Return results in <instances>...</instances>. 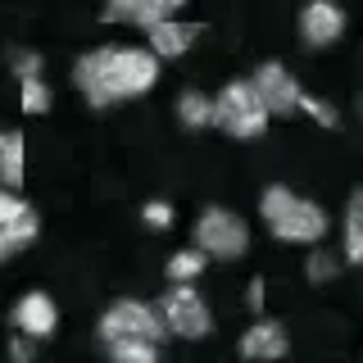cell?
I'll use <instances>...</instances> for the list:
<instances>
[{"mask_svg":"<svg viewBox=\"0 0 363 363\" xmlns=\"http://www.w3.org/2000/svg\"><path fill=\"white\" fill-rule=\"evenodd\" d=\"M250 86H255V96L264 100V109L272 113V118H291L295 113L300 86H295V77L281 64H259L255 73H250Z\"/></svg>","mask_w":363,"mask_h":363,"instance_id":"obj_8","label":"cell"},{"mask_svg":"<svg viewBox=\"0 0 363 363\" xmlns=\"http://www.w3.org/2000/svg\"><path fill=\"white\" fill-rule=\"evenodd\" d=\"M100 336H105V345L109 340H164V323H159V313L150 309V304H141V300H118V304H109L105 318H100Z\"/></svg>","mask_w":363,"mask_h":363,"instance_id":"obj_7","label":"cell"},{"mask_svg":"<svg viewBox=\"0 0 363 363\" xmlns=\"http://www.w3.org/2000/svg\"><path fill=\"white\" fill-rule=\"evenodd\" d=\"M272 113L264 109V100L255 96V86L250 82H227L218 91V100H213V123L227 132V136H241V141H250V136H264Z\"/></svg>","mask_w":363,"mask_h":363,"instance_id":"obj_3","label":"cell"},{"mask_svg":"<svg viewBox=\"0 0 363 363\" xmlns=\"http://www.w3.org/2000/svg\"><path fill=\"white\" fill-rule=\"evenodd\" d=\"M286 350H291V340L281 332V323H272V318H259V323L245 327V336H241V359H255V363L286 359Z\"/></svg>","mask_w":363,"mask_h":363,"instance_id":"obj_11","label":"cell"},{"mask_svg":"<svg viewBox=\"0 0 363 363\" xmlns=\"http://www.w3.org/2000/svg\"><path fill=\"white\" fill-rule=\"evenodd\" d=\"M204 272V250H177L168 259V281H196Z\"/></svg>","mask_w":363,"mask_h":363,"instance_id":"obj_18","label":"cell"},{"mask_svg":"<svg viewBox=\"0 0 363 363\" xmlns=\"http://www.w3.org/2000/svg\"><path fill=\"white\" fill-rule=\"evenodd\" d=\"M196 250L204 259H241L250 250V227L232 209H204L196 223Z\"/></svg>","mask_w":363,"mask_h":363,"instance_id":"obj_5","label":"cell"},{"mask_svg":"<svg viewBox=\"0 0 363 363\" xmlns=\"http://www.w3.org/2000/svg\"><path fill=\"white\" fill-rule=\"evenodd\" d=\"M9 354H14L18 363L32 359V336H14V345H9Z\"/></svg>","mask_w":363,"mask_h":363,"instance_id":"obj_24","label":"cell"},{"mask_svg":"<svg viewBox=\"0 0 363 363\" xmlns=\"http://www.w3.org/2000/svg\"><path fill=\"white\" fill-rule=\"evenodd\" d=\"M73 82L96 109H109L145 96L159 82V60L141 45H100V50H86L77 60Z\"/></svg>","mask_w":363,"mask_h":363,"instance_id":"obj_1","label":"cell"},{"mask_svg":"<svg viewBox=\"0 0 363 363\" xmlns=\"http://www.w3.org/2000/svg\"><path fill=\"white\" fill-rule=\"evenodd\" d=\"M345 264H363V196L354 191L345 209Z\"/></svg>","mask_w":363,"mask_h":363,"instance_id":"obj_16","label":"cell"},{"mask_svg":"<svg viewBox=\"0 0 363 363\" xmlns=\"http://www.w3.org/2000/svg\"><path fill=\"white\" fill-rule=\"evenodd\" d=\"M145 32H150L145 41H150V55H155V60H177V55L191 50V41H196L200 28H191V23H177L173 14H168V18L150 23Z\"/></svg>","mask_w":363,"mask_h":363,"instance_id":"obj_13","label":"cell"},{"mask_svg":"<svg viewBox=\"0 0 363 363\" xmlns=\"http://www.w3.org/2000/svg\"><path fill=\"white\" fill-rule=\"evenodd\" d=\"M336 268H340V264L327 255V250H313V255H309V277H313V281H332Z\"/></svg>","mask_w":363,"mask_h":363,"instance_id":"obj_22","label":"cell"},{"mask_svg":"<svg viewBox=\"0 0 363 363\" xmlns=\"http://www.w3.org/2000/svg\"><path fill=\"white\" fill-rule=\"evenodd\" d=\"M141 218H145V227H150V232H168V227H173V204L150 200V204L141 209Z\"/></svg>","mask_w":363,"mask_h":363,"instance_id":"obj_20","label":"cell"},{"mask_svg":"<svg viewBox=\"0 0 363 363\" xmlns=\"http://www.w3.org/2000/svg\"><path fill=\"white\" fill-rule=\"evenodd\" d=\"M23 164H28V141L23 132H0V182L5 186H23Z\"/></svg>","mask_w":363,"mask_h":363,"instance_id":"obj_14","label":"cell"},{"mask_svg":"<svg viewBox=\"0 0 363 363\" xmlns=\"http://www.w3.org/2000/svg\"><path fill=\"white\" fill-rule=\"evenodd\" d=\"M186 0H105V18L109 23H136V28H150V23L177 14Z\"/></svg>","mask_w":363,"mask_h":363,"instance_id":"obj_12","label":"cell"},{"mask_svg":"<svg viewBox=\"0 0 363 363\" xmlns=\"http://www.w3.org/2000/svg\"><path fill=\"white\" fill-rule=\"evenodd\" d=\"M159 323H164V332H173L182 340H200L209 336L213 327V313L209 304L200 300V291L191 286V281H173V291H164V300H159Z\"/></svg>","mask_w":363,"mask_h":363,"instance_id":"obj_4","label":"cell"},{"mask_svg":"<svg viewBox=\"0 0 363 363\" xmlns=\"http://www.w3.org/2000/svg\"><path fill=\"white\" fill-rule=\"evenodd\" d=\"M18 86H23V109H28V113H45V109H50V86L41 82V73L37 77H18Z\"/></svg>","mask_w":363,"mask_h":363,"instance_id":"obj_19","label":"cell"},{"mask_svg":"<svg viewBox=\"0 0 363 363\" xmlns=\"http://www.w3.org/2000/svg\"><path fill=\"white\" fill-rule=\"evenodd\" d=\"M109 354L118 359V363H155L159 359V340H109Z\"/></svg>","mask_w":363,"mask_h":363,"instance_id":"obj_17","label":"cell"},{"mask_svg":"<svg viewBox=\"0 0 363 363\" xmlns=\"http://www.w3.org/2000/svg\"><path fill=\"white\" fill-rule=\"evenodd\" d=\"M37 232H41L37 209H32L14 186H5L0 191V264L14 259L18 250H28L32 241H37Z\"/></svg>","mask_w":363,"mask_h":363,"instance_id":"obj_6","label":"cell"},{"mask_svg":"<svg viewBox=\"0 0 363 363\" xmlns=\"http://www.w3.org/2000/svg\"><path fill=\"white\" fill-rule=\"evenodd\" d=\"M295 109H304L313 123H323V128H336V113H332V105H323V100L304 96V91H300V100H295Z\"/></svg>","mask_w":363,"mask_h":363,"instance_id":"obj_21","label":"cell"},{"mask_svg":"<svg viewBox=\"0 0 363 363\" xmlns=\"http://www.w3.org/2000/svg\"><path fill=\"white\" fill-rule=\"evenodd\" d=\"M60 327V309L45 291H28L23 300L14 304V332L18 336H32V340H45Z\"/></svg>","mask_w":363,"mask_h":363,"instance_id":"obj_10","label":"cell"},{"mask_svg":"<svg viewBox=\"0 0 363 363\" xmlns=\"http://www.w3.org/2000/svg\"><path fill=\"white\" fill-rule=\"evenodd\" d=\"M340 32H345V9H340L336 0H309V5L300 9V37H304L309 50L336 45Z\"/></svg>","mask_w":363,"mask_h":363,"instance_id":"obj_9","label":"cell"},{"mask_svg":"<svg viewBox=\"0 0 363 363\" xmlns=\"http://www.w3.org/2000/svg\"><path fill=\"white\" fill-rule=\"evenodd\" d=\"M177 123L182 128H209L213 123V100L200 91H182L177 96Z\"/></svg>","mask_w":363,"mask_h":363,"instance_id":"obj_15","label":"cell"},{"mask_svg":"<svg viewBox=\"0 0 363 363\" xmlns=\"http://www.w3.org/2000/svg\"><path fill=\"white\" fill-rule=\"evenodd\" d=\"M9 68H14V77H37L41 73V55L37 50H14Z\"/></svg>","mask_w":363,"mask_h":363,"instance_id":"obj_23","label":"cell"},{"mask_svg":"<svg viewBox=\"0 0 363 363\" xmlns=\"http://www.w3.org/2000/svg\"><path fill=\"white\" fill-rule=\"evenodd\" d=\"M259 213H264L268 232L277 241L291 245H318L327 236V209L304 196H295L291 186H268L264 200H259Z\"/></svg>","mask_w":363,"mask_h":363,"instance_id":"obj_2","label":"cell"}]
</instances>
